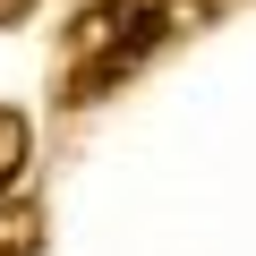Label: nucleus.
<instances>
[{"label":"nucleus","mask_w":256,"mask_h":256,"mask_svg":"<svg viewBox=\"0 0 256 256\" xmlns=\"http://www.w3.org/2000/svg\"><path fill=\"white\" fill-rule=\"evenodd\" d=\"M26 9H34V0H0V26H18V18H26Z\"/></svg>","instance_id":"20e7f679"},{"label":"nucleus","mask_w":256,"mask_h":256,"mask_svg":"<svg viewBox=\"0 0 256 256\" xmlns=\"http://www.w3.org/2000/svg\"><path fill=\"white\" fill-rule=\"evenodd\" d=\"M188 26H205V0H94V9H77L68 18V43H60V102L120 94Z\"/></svg>","instance_id":"f257e3e1"},{"label":"nucleus","mask_w":256,"mask_h":256,"mask_svg":"<svg viewBox=\"0 0 256 256\" xmlns=\"http://www.w3.org/2000/svg\"><path fill=\"white\" fill-rule=\"evenodd\" d=\"M26 146H34V128H26V111H9V102H0V196H9V180L26 171Z\"/></svg>","instance_id":"7ed1b4c3"},{"label":"nucleus","mask_w":256,"mask_h":256,"mask_svg":"<svg viewBox=\"0 0 256 256\" xmlns=\"http://www.w3.org/2000/svg\"><path fill=\"white\" fill-rule=\"evenodd\" d=\"M0 256H43V205H0Z\"/></svg>","instance_id":"f03ea898"}]
</instances>
